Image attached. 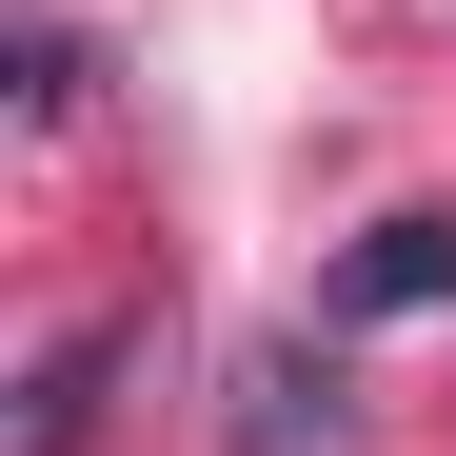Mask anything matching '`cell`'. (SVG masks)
Segmentation results:
<instances>
[{
    "mask_svg": "<svg viewBox=\"0 0 456 456\" xmlns=\"http://www.w3.org/2000/svg\"><path fill=\"white\" fill-rule=\"evenodd\" d=\"M417 297H456V218H377L338 258V318H417Z\"/></svg>",
    "mask_w": 456,
    "mask_h": 456,
    "instance_id": "3",
    "label": "cell"
},
{
    "mask_svg": "<svg viewBox=\"0 0 456 456\" xmlns=\"http://www.w3.org/2000/svg\"><path fill=\"white\" fill-rule=\"evenodd\" d=\"M357 417H338V357L318 338H258L239 357V456H338Z\"/></svg>",
    "mask_w": 456,
    "mask_h": 456,
    "instance_id": "1",
    "label": "cell"
},
{
    "mask_svg": "<svg viewBox=\"0 0 456 456\" xmlns=\"http://www.w3.org/2000/svg\"><path fill=\"white\" fill-rule=\"evenodd\" d=\"M119 357H139V318H80V338L20 377V436H0V456H80V436H100V397H119Z\"/></svg>",
    "mask_w": 456,
    "mask_h": 456,
    "instance_id": "2",
    "label": "cell"
},
{
    "mask_svg": "<svg viewBox=\"0 0 456 456\" xmlns=\"http://www.w3.org/2000/svg\"><path fill=\"white\" fill-rule=\"evenodd\" d=\"M100 100V60H80V20H20V119H80Z\"/></svg>",
    "mask_w": 456,
    "mask_h": 456,
    "instance_id": "4",
    "label": "cell"
}]
</instances>
